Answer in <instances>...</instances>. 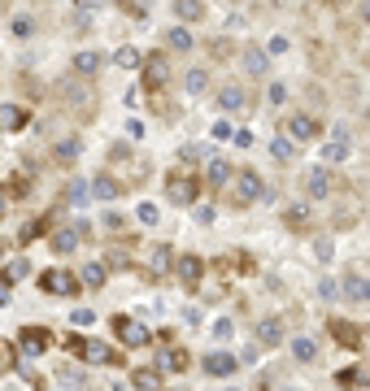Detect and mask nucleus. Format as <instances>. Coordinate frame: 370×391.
I'll return each mask as SVG.
<instances>
[{
    "label": "nucleus",
    "instance_id": "obj_13",
    "mask_svg": "<svg viewBox=\"0 0 370 391\" xmlns=\"http://www.w3.org/2000/svg\"><path fill=\"white\" fill-rule=\"evenodd\" d=\"M240 370V356H231V352H209L205 356V374H214V378H231Z\"/></svg>",
    "mask_w": 370,
    "mask_h": 391
},
{
    "label": "nucleus",
    "instance_id": "obj_53",
    "mask_svg": "<svg viewBox=\"0 0 370 391\" xmlns=\"http://www.w3.org/2000/svg\"><path fill=\"white\" fill-rule=\"evenodd\" d=\"M357 304H370V278H362V292H357Z\"/></svg>",
    "mask_w": 370,
    "mask_h": 391
},
{
    "label": "nucleus",
    "instance_id": "obj_1",
    "mask_svg": "<svg viewBox=\"0 0 370 391\" xmlns=\"http://www.w3.org/2000/svg\"><path fill=\"white\" fill-rule=\"evenodd\" d=\"M66 352L83 356V361H92V365H122V356H118L113 348L96 344V339H79V335H66Z\"/></svg>",
    "mask_w": 370,
    "mask_h": 391
},
{
    "label": "nucleus",
    "instance_id": "obj_36",
    "mask_svg": "<svg viewBox=\"0 0 370 391\" xmlns=\"http://www.w3.org/2000/svg\"><path fill=\"white\" fill-rule=\"evenodd\" d=\"M170 261H175V252H170V248H153V261H148V270H153V274H166Z\"/></svg>",
    "mask_w": 370,
    "mask_h": 391
},
{
    "label": "nucleus",
    "instance_id": "obj_55",
    "mask_svg": "<svg viewBox=\"0 0 370 391\" xmlns=\"http://www.w3.org/2000/svg\"><path fill=\"white\" fill-rule=\"evenodd\" d=\"M362 22L370 26V0H362Z\"/></svg>",
    "mask_w": 370,
    "mask_h": 391
},
{
    "label": "nucleus",
    "instance_id": "obj_22",
    "mask_svg": "<svg viewBox=\"0 0 370 391\" xmlns=\"http://www.w3.org/2000/svg\"><path fill=\"white\" fill-rule=\"evenodd\" d=\"M175 18H179L183 26L205 22V0H175Z\"/></svg>",
    "mask_w": 370,
    "mask_h": 391
},
{
    "label": "nucleus",
    "instance_id": "obj_9",
    "mask_svg": "<svg viewBox=\"0 0 370 391\" xmlns=\"http://www.w3.org/2000/svg\"><path fill=\"white\" fill-rule=\"evenodd\" d=\"M305 192H309L314 200H327V196L335 192L331 170H327V166H314V170H305Z\"/></svg>",
    "mask_w": 370,
    "mask_h": 391
},
{
    "label": "nucleus",
    "instance_id": "obj_49",
    "mask_svg": "<svg viewBox=\"0 0 370 391\" xmlns=\"http://www.w3.org/2000/svg\"><path fill=\"white\" fill-rule=\"evenodd\" d=\"M70 322H74V326H92V313H87V309H74Z\"/></svg>",
    "mask_w": 370,
    "mask_h": 391
},
{
    "label": "nucleus",
    "instance_id": "obj_3",
    "mask_svg": "<svg viewBox=\"0 0 370 391\" xmlns=\"http://www.w3.org/2000/svg\"><path fill=\"white\" fill-rule=\"evenodd\" d=\"M61 96H66V104H74L79 113H92V104H96L92 83H87V78H79V74H70L66 83H61Z\"/></svg>",
    "mask_w": 370,
    "mask_h": 391
},
{
    "label": "nucleus",
    "instance_id": "obj_12",
    "mask_svg": "<svg viewBox=\"0 0 370 391\" xmlns=\"http://www.w3.org/2000/svg\"><path fill=\"white\" fill-rule=\"evenodd\" d=\"M101 66H105V57H101V52H92V48L74 52V61H70V70L79 74V78H96V74H101Z\"/></svg>",
    "mask_w": 370,
    "mask_h": 391
},
{
    "label": "nucleus",
    "instance_id": "obj_33",
    "mask_svg": "<svg viewBox=\"0 0 370 391\" xmlns=\"http://www.w3.org/2000/svg\"><path fill=\"white\" fill-rule=\"evenodd\" d=\"M187 365H192V356H187L183 348H170V352L161 356V370H187Z\"/></svg>",
    "mask_w": 370,
    "mask_h": 391
},
{
    "label": "nucleus",
    "instance_id": "obj_8",
    "mask_svg": "<svg viewBox=\"0 0 370 391\" xmlns=\"http://www.w3.org/2000/svg\"><path fill=\"white\" fill-rule=\"evenodd\" d=\"M318 135H323V122H318V118H309V113H292L288 118V139H318Z\"/></svg>",
    "mask_w": 370,
    "mask_h": 391
},
{
    "label": "nucleus",
    "instance_id": "obj_39",
    "mask_svg": "<svg viewBox=\"0 0 370 391\" xmlns=\"http://www.w3.org/2000/svg\"><path fill=\"white\" fill-rule=\"evenodd\" d=\"M135 218H140V222H144V226H153V222H157V218H161V209H157V204H148V200H144V204H140V209H135Z\"/></svg>",
    "mask_w": 370,
    "mask_h": 391
},
{
    "label": "nucleus",
    "instance_id": "obj_15",
    "mask_svg": "<svg viewBox=\"0 0 370 391\" xmlns=\"http://www.w3.org/2000/svg\"><path fill=\"white\" fill-rule=\"evenodd\" d=\"M231 161H227V156H209V166H205V187H227V182H231Z\"/></svg>",
    "mask_w": 370,
    "mask_h": 391
},
{
    "label": "nucleus",
    "instance_id": "obj_51",
    "mask_svg": "<svg viewBox=\"0 0 370 391\" xmlns=\"http://www.w3.org/2000/svg\"><path fill=\"white\" fill-rule=\"evenodd\" d=\"M127 135H131V139H144V122L131 118V122H127Z\"/></svg>",
    "mask_w": 370,
    "mask_h": 391
},
{
    "label": "nucleus",
    "instance_id": "obj_28",
    "mask_svg": "<svg viewBox=\"0 0 370 391\" xmlns=\"http://www.w3.org/2000/svg\"><path fill=\"white\" fill-rule=\"evenodd\" d=\"M183 87H187L192 96H201V92L209 87V70H201V66H196V70H187V78H183Z\"/></svg>",
    "mask_w": 370,
    "mask_h": 391
},
{
    "label": "nucleus",
    "instance_id": "obj_46",
    "mask_svg": "<svg viewBox=\"0 0 370 391\" xmlns=\"http://www.w3.org/2000/svg\"><path fill=\"white\" fill-rule=\"evenodd\" d=\"M9 365H18V361H13V348L0 339V370H9Z\"/></svg>",
    "mask_w": 370,
    "mask_h": 391
},
{
    "label": "nucleus",
    "instance_id": "obj_38",
    "mask_svg": "<svg viewBox=\"0 0 370 391\" xmlns=\"http://www.w3.org/2000/svg\"><path fill=\"white\" fill-rule=\"evenodd\" d=\"M335 292H344V300H357L362 278H357V274H344V283H335Z\"/></svg>",
    "mask_w": 370,
    "mask_h": 391
},
{
    "label": "nucleus",
    "instance_id": "obj_18",
    "mask_svg": "<svg viewBox=\"0 0 370 391\" xmlns=\"http://www.w3.org/2000/svg\"><path fill=\"white\" fill-rule=\"evenodd\" d=\"M87 187H92V200H118V196H122V182H118L113 174H96Z\"/></svg>",
    "mask_w": 370,
    "mask_h": 391
},
{
    "label": "nucleus",
    "instance_id": "obj_50",
    "mask_svg": "<svg viewBox=\"0 0 370 391\" xmlns=\"http://www.w3.org/2000/svg\"><path fill=\"white\" fill-rule=\"evenodd\" d=\"M196 222L209 226V222H214V209H209V204H201V209H196Z\"/></svg>",
    "mask_w": 370,
    "mask_h": 391
},
{
    "label": "nucleus",
    "instance_id": "obj_30",
    "mask_svg": "<svg viewBox=\"0 0 370 391\" xmlns=\"http://www.w3.org/2000/svg\"><path fill=\"white\" fill-rule=\"evenodd\" d=\"M292 356H296V361H314V356H318V344H314L309 335H301V339H292Z\"/></svg>",
    "mask_w": 370,
    "mask_h": 391
},
{
    "label": "nucleus",
    "instance_id": "obj_31",
    "mask_svg": "<svg viewBox=\"0 0 370 391\" xmlns=\"http://www.w3.org/2000/svg\"><path fill=\"white\" fill-rule=\"evenodd\" d=\"M113 61H118L122 70H140V66H144V52H140V48H118Z\"/></svg>",
    "mask_w": 370,
    "mask_h": 391
},
{
    "label": "nucleus",
    "instance_id": "obj_5",
    "mask_svg": "<svg viewBox=\"0 0 370 391\" xmlns=\"http://www.w3.org/2000/svg\"><path fill=\"white\" fill-rule=\"evenodd\" d=\"M166 196H170V204H196L201 182H196L192 174H170V178H166Z\"/></svg>",
    "mask_w": 370,
    "mask_h": 391
},
{
    "label": "nucleus",
    "instance_id": "obj_24",
    "mask_svg": "<svg viewBox=\"0 0 370 391\" xmlns=\"http://www.w3.org/2000/svg\"><path fill=\"white\" fill-rule=\"evenodd\" d=\"M18 348L31 352V356H39V352L48 348V335H44L39 326H27V330H22V339H18Z\"/></svg>",
    "mask_w": 370,
    "mask_h": 391
},
{
    "label": "nucleus",
    "instance_id": "obj_52",
    "mask_svg": "<svg viewBox=\"0 0 370 391\" xmlns=\"http://www.w3.org/2000/svg\"><path fill=\"white\" fill-rule=\"evenodd\" d=\"M266 52H288V39H283V35H275V39L266 44Z\"/></svg>",
    "mask_w": 370,
    "mask_h": 391
},
{
    "label": "nucleus",
    "instance_id": "obj_59",
    "mask_svg": "<svg viewBox=\"0 0 370 391\" xmlns=\"http://www.w3.org/2000/svg\"><path fill=\"white\" fill-rule=\"evenodd\" d=\"M283 391H296V387H283Z\"/></svg>",
    "mask_w": 370,
    "mask_h": 391
},
{
    "label": "nucleus",
    "instance_id": "obj_4",
    "mask_svg": "<svg viewBox=\"0 0 370 391\" xmlns=\"http://www.w3.org/2000/svg\"><path fill=\"white\" fill-rule=\"evenodd\" d=\"M231 182H235V204H257L261 192H266L257 170H240V174H231Z\"/></svg>",
    "mask_w": 370,
    "mask_h": 391
},
{
    "label": "nucleus",
    "instance_id": "obj_48",
    "mask_svg": "<svg viewBox=\"0 0 370 391\" xmlns=\"http://www.w3.org/2000/svg\"><path fill=\"white\" fill-rule=\"evenodd\" d=\"M231 139H235V148H249V144H253L249 130H231Z\"/></svg>",
    "mask_w": 370,
    "mask_h": 391
},
{
    "label": "nucleus",
    "instance_id": "obj_44",
    "mask_svg": "<svg viewBox=\"0 0 370 391\" xmlns=\"http://www.w3.org/2000/svg\"><path fill=\"white\" fill-rule=\"evenodd\" d=\"M31 31H35V22H31V18H13V35H18V39H27Z\"/></svg>",
    "mask_w": 370,
    "mask_h": 391
},
{
    "label": "nucleus",
    "instance_id": "obj_34",
    "mask_svg": "<svg viewBox=\"0 0 370 391\" xmlns=\"http://www.w3.org/2000/svg\"><path fill=\"white\" fill-rule=\"evenodd\" d=\"M270 156H275V161H292V139L288 135H275V139H270Z\"/></svg>",
    "mask_w": 370,
    "mask_h": 391
},
{
    "label": "nucleus",
    "instance_id": "obj_7",
    "mask_svg": "<svg viewBox=\"0 0 370 391\" xmlns=\"http://www.w3.org/2000/svg\"><path fill=\"white\" fill-rule=\"evenodd\" d=\"M113 335L122 339V344H127V348H144L148 344V339H153V335H148L140 322H131V318H122V313H118V318H113Z\"/></svg>",
    "mask_w": 370,
    "mask_h": 391
},
{
    "label": "nucleus",
    "instance_id": "obj_14",
    "mask_svg": "<svg viewBox=\"0 0 370 391\" xmlns=\"http://www.w3.org/2000/svg\"><path fill=\"white\" fill-rule=\"evenodd\" d=\"M79 156H83V139H79V135H66V139L53 144V161H57V166H74Z\"/></svg>",
    "mask_w": 370,
    "mask_h": 391
},
{
    "label": "nucleus",
    "instance_id": "obj_23",
    "mask_svg": "<svg viewBox=\"0 0 370 391\" xmlns=\"http://www.w3.org/2000/svg\"><path fill=\"white\" fill-rule=\"evenodd\" d=\"M131 387H135V391H166V387H161V370H153V365L135 370V374H131Z\"/></svg>",
    "mask_w": 370,
    "mask_h": 391
},
{
    "label": "nucleus",
    "instance_id": "obj_19",
    "mask_svg": "<svg viewBox=\"0 0 370 391\" xmlns=\"http://www.w3.org/2000/svg\"><path fill=\"white\" fill-rule=\"evenodd\" d=\"M79 244H83V240H79V230H74V226H57V230H53V252H57V256H70Z\"/></svg>",
    "mask_w": 370,
    "mask_h": 391
},
{
    "label": "nucleus",
    "instance_id": "obj_35",
    "mask_svg": "<svg viewBox=\"0 0 370 391\" xmlns=\"http://www.w3.org/2000/svg\"><path fill=\"white\" fill-rule=\"evenodd\" d=\"M331 256H335V244L327 240V235H323V240H314V261H318V266H331Z\"/></svg>",
    "mask_w": 370,
    "mask_h": 391
},
{
    "label": "nucleus",
    "instance_id": "obj_42",
    "mask_svg": "<svg viewBox=\"0 0 370 391\" xmlns=\"http://www.w3.org/2000/svg\"><path fill=\"white\" fill-rule=\"evenodd\" d=\"M27 270H31L27 261H13V266L5 270V283H18V278H27Z\"/></svg>",
    "mask_w": 370,
    "mask_h": 391
},
{
    "label": "nucleus",
    "instance_id": "obj_47",
    "mask_svg": "<svg viewBox=\"0 0 370 391\" xmlns=\"http://www.w3.org/2000/svg\"><path fill=\"white\" fill-rule=\"evenodd\" d=\"M318 296H323V300H335L340 292H335V283H331V278H323V283H318Z\"/></svg>",
    "mask_w": 370,
    "mask_h": 391
},
{
    "label": "nucleus",
    "instance_id": "obj_41",
    "mask_svg": "<svg viewBox=\"0 0 370 391\" xmlns=\"http://www.w3.org/2000/svg\"><path fill=\"white\" fill-rule=\"evenodd\" d=\"M122 9H127L131 18H140V22H144V18H148V0H122Z\"/></svg>",
    "mask_w": 370,
    "mask_h": 391
},
{
    "label": "nucleus",
    "instance_id": "obj_25",
    "mask_svg": "<svg viewBox=\"0 0 370 391\" xmlns=\"http://www.w3.org/2000/svg\"><path fill=\"white\" fill-rule=\"evenodd\" d=\"M166 48H170V52H192L196 39H192L187 26H170V31H166Z\"/></svg>",
    "mask_w": 370,
    "mask_h": 391
},
{
    "label": "nucleus",
    "instance_id": "obj_43",
    "mask_svg": "<svg viewBox=\"0 0 370 391\" xmlns=\"http://www.w3.org/2000/svg\"><path fill=\"white\" fill-rule=\"evenodd\" d=\"M266 100H270V104H283V100H288V87H283V83H270V87H266Z\"/></svg>",
    "mask_w": 370,
    "mask_h": 391
},
{
    "label": "nucleus",
    "instance_id": "obj_20",
    "mask_svg": "<svg viewBox=\"0 0 370 391\" xmlns=\"http://www.w3.org/2000/svg\"><path fill=\"white\" fill-rule=\"evenodd\" d=\"M105 278H109V266H101V261H87V266H83V274H79V283L87 287V292H101V287H105Z\"/></svg>",
    "mask_w": 370,
    "mask_h": 391
},
{
    "label": "nucleus",
    "instance_id": "obj_6",
    "mask_svg": "<svg viewBox=\"0 0 370 391\" xmlns=\"http://www.w3.org/2000/svg\"><path fill=\"white\" fill-rule=\"evenodd\" d=\"M144 92H161L166 87V74H170V66H166V52H153V57H144Z\"/></svg>",
    "mask_w": 370,
    "mask_h": 391
},
{
    "label": "nucleus",
    "instance_id": "obj_32",
    "mask_svg": "<svg viewBox=\"0 0 370 391\" xmlns=\"http://www.w3.org/2000/svg\"><path fill=\"white\" fill-rule=\"evenodd\" d=\"M48 226H53V218H35V222H27V226H22V235H18V240H22V244H31V240H39V235H44Z\"/></svg>",
    "mask_w": 370,
    "mask_h": 391
},
{
    "label": "nucleus",
    "instance_id": "obj_56",
    "mask_svg": "<svg viewBox=\"0 0 370 391\" xmlns=\"http://www.w3.org/2000/svg\"><path fill=\"white\" fill-rule=\"evenodd\" d=\"M0 304H9V283H0Z\"/></svg>",
    "mask_w": 370,
    "mask_h": 391
},
{
    "label": "nucleus",
    "instance_id": "obj_57",
    "mask_svg": "<svg viewBox=\"0 0 370 391\" xmlns=\"http://www.w3.org/2000/svg\"><path fill=\"white\" fill-rule=\"evenodd\" d=\"M0 209H5V192H0Z\"/></svg>",
    "mask_w": 370,
    "mask_h": 391
},
{
    "label": "nucleus",
    "instance_id": "obj_21",
    "mask_svg": "<svg viewBox=\"0 0 370 391\" xmlns=\"http://www.w3.org/2000/svg\"><path fill=\"white\" fill-rule=\"evenodd\" d=\"M331 339H335V344H344V348H362V330L353 326V322H331Z\"/></svg>",
    "mask_w": 370,
    "mask_h": 391
},
{
    "label": "nucleus",
    "instance_id": "obj_58",
    "mask_svg": "<svg viewBox=\"0 0 370 391\" xmlns=\"http://www.w3.org/2000/svg\"><path fill=\"white\" fill-rule=\"evenodd\" d=\"M5 5H9V0H0V9H5Z\"/></svg>",
    "mask_w": 370,
    "mask_h": 391
},
{
    "label": "nucleus",
    "instance_id": "obj_40",
    "mask_svg": "<svg viewBox=\"0 0 370 391\" xmlns=\"http://www.w3.org/2000/svg\"><path fill=\"white\" fill-rule=\"evenodd\" d=\"M101 226H105L109 235H122V230H127V218H122V213H105V218H101Z\"/></svg>",
    "mask_w": 370,
    "mask_h": 391
},
{
    "label": "nucleus",
    "instance_id": "obj_60",
    "mask_svg": "<svg viewBox=\"0 0 370 391\" xmlns=\"http://www.w3.org/2000/svg\"><path fill=\"white\" fill-rule=\"evenodd\" d=\"M222 391H227V387H222Z\"/></svg>",
    "mask_w": 370,
    "mask_h": 391
},
{
    "label": "nucleus",
    "instance_id": "obj_26",
    "mask_svg": "<svg viewBox=\"0 0 370 391\" xmlns=\"http://www.w3.org/2000/svg\"><path fill=\"white\" fill-rule=\"evenodd\" d=\"M344 156H349V135H344V130H335V139L323 148V161H327V166H340Z\"/></svg>",
    "mask_w": 370,
    "mask_h": 391
},
{
    "label": "nucleus",
    "instance_id": "obj_11",
    "mask_svg": "<svg viewBox=\"0 0 370 391\" xmlns=\"http://www.w3.org/2000/svg\"><path fill=\"white\" fill-rule=\"evenodd\" d=\"M175 274H179L187 287H201V278H205V261L192 256V252H183V256H175Z\"/></svg>",
    "mask_w": 370,
    "mask_h": 391
},
{
    "label": "nucleus",
    "instance_id": "obj_54",
    "mask_svg": "<svg viewBox=\"0 0 370 391\" xmlns=\"http://www.w3.org/2000/svg\"><path fill=\"white\" fill-rule=\"evenodd\" d=\"M323 5H327V9H349L353 0H323Z\"/></svg>",
    "mask_w": 370,
    "mask_h": 391
},
{
    "label": "nucleus",
    "instance_id": "obj_29",
    "mask_svg": "<svg viewBox=\"0 0 370 391\" xmlns=\"http://www.w3.org/2000/svg\"><path fill=\"white\" fill-rule=\"evenodd\" d=\"M257 339H261V344H283V326H279L275 318H266V322L257 326Z\"/></svg>",
    "mask_w": 370,
    "mask_h": 391
},
{
    "label": "nucleus",
    "instance_id": "obj_16",
    "mask_svg": "<svg viewBox=\"0 0 370 391\" xmlns=\"http://www.w3.org/2000/svg\"><path fill=\"white\" fill-rule=\"evenodd\" d=\"M244 104H249V92H244V83H227V87H218V109L235 113V109H244Z\"/></svg>",
    "mask_w": 370,
    "mask_h": 391
},
{
    "label": "nucleus",
    "instance_id": "obj_37",
    "mask_svg": "<svg viewBox=\"0 0 370 391\" xmlns=\"http://www.w3.org/2000/svg\"><path fill=\"white\" fill-rule=\"evenodd\" d=\"M283 222H288L292 230H305V226H309V209H305V204H296V209H288V218H283Z\"/></svg>",
    "mask_w": 370,
    "mask_h": 391
},
{
    "label": "nucleus",
    "instance_id": "obj_45",
    "mask_svg": "<svg viewBox=\"0 0 370 391\" xmlns=\"http://www.w3.org/2000/svg\"><path fill=\"white\" fill-rule=\"evenodd\" d=\"M231 335H235V322H227V318L214 322V339H231Z\"/></svg>",
    "mask_w": 370,
    "mask_h": 391
},
{
    "label": "nucleus",
    "instance_id": "obj_10",
    "mask_svg": "<svg viewBox=\"0 0 370 391\" xmlns=\"http://www.w3.org/2000/svg\"><path fill=\"white\" fill-rule=\"evenodd\" d=\"M240 70L249 74V78H266V70H270V52H266V48H240Z\"/></svg>",
    "mask_w": 370,
    "mask_h": 391
},
{
    "label": "nucleus",
    "instance_id": "obj_27",
    "mask_svg": "<svg viewBox=\"0 0 370 391\" xmlns=\"http://www.w3.org/2000/svg\"><path fill=\"white\" fill-rule=\"evenodd\" d=\"M66 200L79 209V204H87V200H92V187H87L83 178H74V182H66Z\"/></svg>",
    "mask_w": 370,
    "mask_h": 391
},
{
    "label": "nucleus",
    "instance_id": "obj_17",
    "mask_svg": "<svg viewBox=\"0 0 370 391\" xmlns=\"http://www.w3.org/2000/svg\"><path fill=\"white\" fill-rule=\"evenodd\" d=\"M27 122H31V113L22 109V104H0V130H27Z\"/></svg>",
    "mask_w": 370,
    "mask_h": 391
},
{
    "label": "nucleus",
    "instance_id": "obj_2",
    "mask_svg": "<svg viewBox=\"0 0 370 391\" xmlns=\"http://www.w3.org/2000/svg\"><path fill=\"white\" fill-rule=\"evenodd\" d=\"M39 292H48V296H79L83 292V283H79V274H70V270H44L39 274Z\"/></svg>",
    "mask_w": 370,
    "mask_h": 391
}]
</instances>
